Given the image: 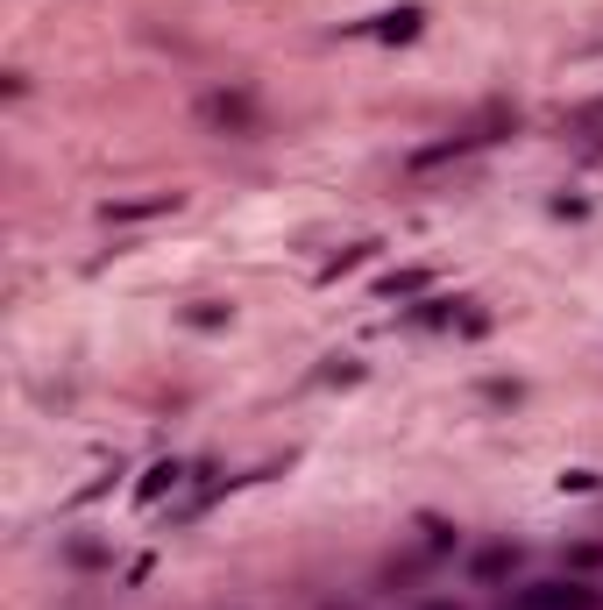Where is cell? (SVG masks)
<instances>
[{"mask_svg":"<svg viewBox=\"0 0 603 610\" xmlns=\"http://www.w3.org/2000/svg\"><path fill=\"white\" fill-rule=\"evenodd\" d=\"M525 610H596V589H582V582H533L525 589Z\"/></svg>","mask_w":603,"mask_h":610,"instance_id":"2","label":"cell"},{"mask_svg":"<svg viewBox=\"0 0 603 610\" xmlns=\"http://www.w3.org/2000/svg\"><path fill=\"white\" fill-rule=\"evenodd\" d=\"M426 284V270H405V277H384V298H405V291H419Z\"/></svg>","mask_w":603,"mask_h":610,"instance_id":"9","label":"cell"},{"mask_svg":"<svg viewBox=\"0 0 603 610\" xmlns=\"http://www.w3.org/2000/svg\"><path fill=\"white\" fill-rule=\"evenodd\" d=\"M483 142H490V128H469V135H447V142H433V149H412V171L455 164V157H469V149H483Z\"/></svg>","mask_w":603,"mask_h":610,"instance_id":"3","label":"cell"},{"mask_svg":"<svg viewBox=\"0 0 603 610\" xmlns=\"http://www.w3.org/2000/svg\"><path fill=\"white\" fill-rule=\"evenodd\" d=\"M199 114H206L213 128H228V135H256V100H249V93H213Z\"/></svg>","mask_w":603,"mask_h":610,"instance_id":"1","label":"cell"},{"mask_svg":"<svg viewBox=\"0 0 603 610\" xmlns=\"http://www.w3.org/2000/svg\"><path fill=\"white\" fill-rule=\"evenodd\" d=\"M171 483H178V462H157V469L142 476V504H157V497H164Z\"/></svg>","mask_w":603,"mask_h":610,"instance_id":"7","label":"cell"},{"mask_svg":"<svg viewBox=\"0 0 603 610\" xmlns=\"http://www.w3.org/2000/svg\"><path fill=\"white\" fill-rule=\"evenodd\" d=\"M419 29H426V8H391V15L369 22V36H384V43H412Z\"/></svg>","mask_w":603,"mask_h":610,"instance_id":"5","label":"cell"},{"mask_svg":"<svg viewBox=\"0 0 603 610\" xmlns=\"http://www.w3.org/2000/svg\"><path fill=\"white\" fill-rule=\"evenodd\" d=\"M157 213H178V192H149V199H114V206H100L107 227H121V220H157Z\"/></svg>","mask_w":603,"mask_h":610,"instance_id":"4","label":"cell"},{"mask_svg":"<svg viewBox=\"0 0 603 610\" xmlns=\"http://www.w3.org/2000/svg\"><path fill=\"white\" fill-rule=\"evenodd\" d=\"M369 249H376V242H362V249H341V256H334V263L320 270V284H334V277H348L355 263H369Z\"/></svg>","mask_w":603,"mask_h":610,"instance_id":"8","label":"cell"},{"mask_svg":"<svg viewBox=\"0 0 603 610\" xmlns=\"http://www.w3.org/2000/svg\"><path fill=\"white\" fill-rule=\"evenodd\" d=\"M511 561H518L511 547H483V554H476V575H483V582H497V575H511Z\"/></svg>","mask_w":603,"mask_h":610,"instance_id":"6","label":"cell"}]
</instances>
